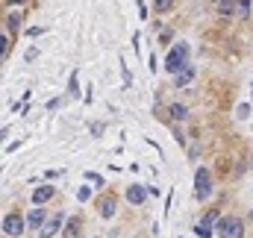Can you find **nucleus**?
I'll use <instances>...</instances> for the list:
<instances>
[{"mask_svg":"<svg viewBox=\"0 0 253 238\" xmlns=\"http://www.w3.org/2000/svg\"><path fill=\"white\" fill-rule=\"evenodd\" d=\"M189 44L186 41H177V47H171L168 50V56H165V71L168 74H180L186 65H189Z\"/></svg>","mask_w":253,"mask_h":238,"instance_id":"f257e3e1","label":"nucleus"},{"mask_svg":"<svg viewBox=\"0 0 253 238\" xmlns=\"http://www.w3.org/2000/svg\"><path fill=\"white\" fill-rule=\"evenodd\" d=\"M215 230L224 238H245V224H242L239 218H218Z\"/></svg>","mask_w":253,"mask_h":238,"instance_id":"f03ea898","label":"nucleus"},{"mask_svg":"<svg viewBox=\"0 0 253 238\" xmlns=\"http://www.w3.org/2000/svg\"><path fill=\"white\" fill-rule=\"evenodd\" d=\"M195 194H197V200H209V194H212V174L206 168H197V174H195Z\"/></svg>","mask_w":253,"mask_h":238,"instance_id":"7ed1b4c3","label":"nucleus"},{"mask_svg":"<svg viewBox=\"0 0 253 238\" xmlns=\"http://www.w3.org/2000/svg\"><path fill=\"white\" fill-rule=\"evenodd\" d=\"M62 224H65V215L59 212V215H53V218L38 230V238H53L56 233H62Z\"/></svg>","mask_w":253,"mask_h":238,"instance_id":"20e7f679","label":"nucleus"},{"mask_svg":"<svg viewBox=\"0 0 253 238\" xmlns=\"http://www.w3.org/2000/svg\"><path fill=\"white\" fill-rule=\"evenodd\" d=\"M3 233H6V236H21V233H24V221H21V218H18V215H6V218H3Z\"/></svg>","mask_w":253,"mask_h":238,"instance_id":"39448f33","label":"nucleus"},{"mask_svg":"<svg viewBox=\"0 0 253 238\" xmlns=\"http://www.w3.org/2000/svg\"><path fill=\"white\" fill-rule=\"evenodd\" d=\"M53 194H56V188H53V185H35V188H32V203H35V206H41V203H47Z\"/></svg>","mask_w":253,"mask_h":238,"instance_id":"423d86ee","label":"nucleus"},{"mask_svg":"<svg viewBox=\"0 0 253 238\" xmlns=\"http://www.w3.org/2000/svg\"><path fill=\"white\" fill-rule=\"evenodd\" d=\"M147 194H150V191H147L144 185H130V188H127V200H130L133 206H141V203L147 200Z\"/></svg>","mask_w":253,"mask_h":238,"instance_id":"0eeeda50","label":"nucleus"},{"mask_svg":"<svg viewBox=\"0 0 253 238\" xmlns=\"http://www.w3.org/2000/svg\"><path fill=\"white\" fill-rule=\"evenodd\" d=\"M27 224H29L32 230H41V227L47 224V221H44V209L32 203V209H29V215H27Z\"/></svg>","mask_w":253,"mask_h":238,"instance_id":"6e6552de","label":"nucleus"},{"mask_svg":"<svg viewBox=\"0 0 253 238\" xmlns=\"http://www.w3.org/2000/svg\"><path fill=\"white\" fill-rule=\"evenodd\" d=\"M195 79V68H192V62L180 71V74H174V82H177V88H183V85H189Z\"/></svg>","mask_w":253,"mask_h":238,"instance_id":"1a4fd4ad","label":"nucleus"},{"mask_svg":"<svg viewBox=\"0 0 253 238\" xmlns=\"http://www.w3.org/2000/svg\"><path fill=\"white\" fill-rule=\"evenodd\" d=\"M215 6H218V15L221 18H233L236 9H239V0H218Z\"/></svg>","mask_w":253,"mask_h":238,"instance_id":"9d476101","label":"nucleus"},{"mask_svg":"<svg viewBox=\"0 0 253 238\" xmlns=\"http://www.w3.org/2000/svg\"><path fill=\"white\" fill-rule=\"evenodd\" d=\"M97 212H100V218L109 221V218L115 215V197H103V200L97 203Z\"/></svg>","mask_w":253,"mask_h":238,"instance_id":"9b49d317","label":"nucleus"},{"mask_svg":"<svg viewBox=\"0 0 253 238\" xmlns=\"http://www.w3.org/2000/svg\"><path fill=\"white\" fill-rule=\"evenodd\" d=\"M62 236H65V238H80V218H71V221L65 224Z\"/></svg>","mask_w":253,"mask_h":238,"instance_id":"f8f14e48","label":"nucleus"},{"mask_svg":"<svg viewBox=\"0 0 253 238\" xmlns=\"http://www.w3.org/2000/svg\"><path fill=\"white\" fill-rule=\"evenodd\" d=\"M212 227H215V224L200 221V224H195V236H197V238H209V236H212Z\"/></svg>","mask_w":253,"mask_h":238,"instance_id":"ddd939ff","label":"nucleus"},{"mask_svg":"<svg viewBox=\"0 0 253 238\" xmlns=\"http://www.w3.org/2000/svg\"><path fill=\"white\" fill-rule=\"evenodd\" d=\"M18 26H21V15H18V12H12V15H6V29H9L12 35L18 32Z\"/></svg>","mask_w":253,"mask_h":238,"instance_id":"4468645a","label":"nucleus"},{"mask_svg":"<svg viewBox=\"0 0 253 238\" xmlns=\"http://www.w3.org/2000/svg\"><path fill=\"white\" fill-rule=\"evenodd\" d=\"M168 115H171V118H174V121H183V118H186V115H189V112H186V106H183V103H174V106H171V109H168Z\"/></svg>","mask_w":253,"mask_h":238,"instance_id":"2eb2a0df","label":"nucleus"},{"mask_svg":"<svg viewBox=\"0 0 253 238\" xmlns=\"http://www.w3.org/2000/svg\"><path fill=\"white\" fill-rule=\"evenodd\" d=\"M251 9H253V0H239L236 15H239V18H251Z\"/></svg>","mask_w":253,"mask_h":238,"instance_id":"dca6fc26","label":"nucleus"},{"mask_svg":"<svg viewBox=\"0 0 253 238\" xmlns=\"http://www.w3.org/2000/svg\"><path fill=\"white\" fill-rule=\"evenodd\" d=\"M174 3H177V0H153V9L162 15V12H171V9H174Z\"/></svg>","mask_w":253,"mask_h":238,"instance_id":"f3484780","label":"nucleus"},{"mask_svg":"<svg viewBox=\"0 0 253 238\" xmlns=\"http://www.w3.org/2000/svg\"><path fill=\"white\" fill-rule=\"evenodd\" d=\"M236 118H239V121H248V118H253V109H251V103H242V106L236 109Z\"/></svg>","mask_w":253,"mask_h":238,"instance_id":"a211bd4d","label":"nucleus"},{"mask_svg":"<svg viewBox=\"0 0 253 238\" xmlns=\"http://www.w3.org/2000/svg\"><path fill=\"white\" fill-rule=\"evenodd\" d=\"M88 197H91V188H88V185H80V188H77V200H80V203H85Z\"/></svg>","mask_w":253,"mask_h":238,"instance_id":"6ab92c4d","label":"nucleus"},{"mask_svg":"<svg viewBox=\"0 0 253 238\" xmlns=\"http://www.w3.org/2000/svg\"><path fill=\"white\" fill-rule=\"evenodd\" d=\"M0 56H3V62L9 59V38H6V35L0 38Z\"/></svg>","mask_w":253,"mask_h":238,"instance_id":"aec40b11","label":"nucleus"},{"mask_svg":"<svg viewBox=\"0 0 253 238\" xmlns=\"http://www.w3.org/2000/svg\"><path fill=\"white\" fill-rule=\"evenodd\" d=\"M68 91H71L74 97L80 94V85H77V74H71V82H68Z\"/></svg>","mask_w":253,"mask_h":238,"instance_id":"412c9836","label":"nucleus"},{"mask_svg":"<svg viewBox=\"0 0 253 238\" xmlns=\"http://www.w3.org/2000/svg\"><path fill=\"white\" fill-rule=\"evenodd\" d=\"M27 35H29V38H35V35H41V26H29V29H27Z\"/></svg>","mask_w":253,"mask_h":238,"instance_id":"4be33fe9","label":"nucleus"},{"mask_svg":"<svg viewBox=\"0 0 253 238\" xmlns=\"http://www.w3.org/2000/svg\"><path fill=\"white\" fill-rule=\"evenodd\" d=\"M35 56H38V50H35V47H29V50H27V62H32Z\"/></svg>","mask_w":253,"mask_h":238,"instance_id":"5701e85b","label":"nucleus"},{"mask_svg":"<svg viewBox=\"0 0 253 238\" xmlns=\"http://www.w3.org/2000/svg\"><path fill=\"white\" fill-rule=\"evenodd\" d=\"M251 168H253V156H251Z\"/></svg>","mask_w":253,"mask_h":238,"instance_id":"b1692460","label":"nucleus"},{"mask_svg":"<svg viewBox=\"0 0 253 238\" xmlns=\"http://www.w3.org/2000/svg\"><path fill=\"white\" fill-rule=\"evenodd\" d=\"M80 238H83V236H80Z\"/></svg>","mask_w":253,"mask_h":238,"instance_id":"393cba45","label":"nucleus"}]
</instances>
